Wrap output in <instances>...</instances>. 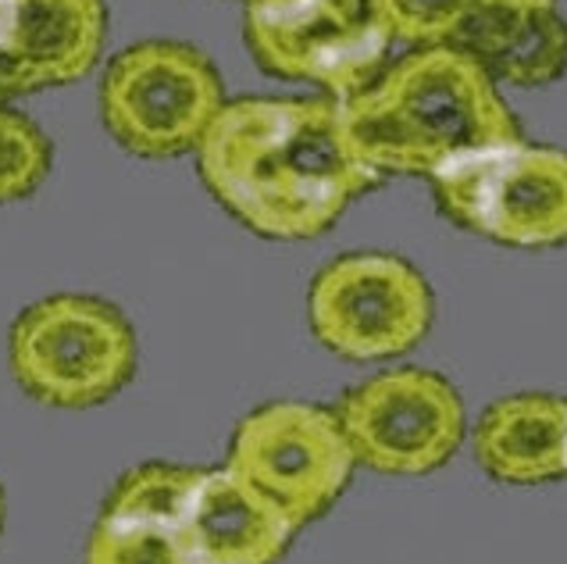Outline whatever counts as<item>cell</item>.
<instances>
[{
	"label": "cell",
	"instance_id": "cell-1",
	"mask_svg": "<svg viewBox=\"0 0 567 564\" xmlns=\"http://www.w3.org/2000/svg\"><path fill=\"white\" fill-rule=\"evenodd\" d=\"M197 172L225 212L265 239H315L382 183L358 154L343 101L236 96L197 147Z\"/></svg>",
	"mask_w": 567,
	"mask_h": 564
},
{
	"label": "cell",
	"instance_id": "cell-2",
	"mask_svg": "<svg viewBox=\"0 0 567 564\" xmlns=\"http://www.w3.org/2000/svg\"><path fill=\"white\" fill-rule=\"evenodd\" d=\"M343 111L353 147L382 180H432L457 157L525 140L489 72L453 47H411Z\"/></svg>",
	"mask_w": 567,
	"mask_h": 564
},
{
	"label": "cell",
	"instance_id": "cell-3",
	"mask_svg": "<svg viewBox=\"0 0 567 564\" xmlns=\"http://www.w3.org/2000/svg\"><path fill=\"white\" fill-rule=\"evenodd\" d=\"M136 329L115 304L86 294L43 297L11 321L8 365L37 404L83 411L118 397L136 376Z\"/></svg>",
	"mask_w": 567,
	"mask_h": 564
},
{
	"label": "cell",
	"instance_id": "cell-4",
	"mask_svg": "<svg viewBox=\"0 0 567 564\" xmlns=\"http://www.w3.org/2000/svg\"><path fill=\"white\" fill-rule=\"evenodd\" d=\"M435 207L457 229L499 247L567 244V151L514 140L457 157L432 175Z\"/></svg>",
	"mask_w": 567,
	"mask_h": 564
},
{
	"label": "cell",
	"instance_id": "cell-5",
	"mask_svg": "<svg viewBox=\"0 0 567 564\" xmlns=\"http://www.w3.org/2000/svg\"><path fill=\"white\" fill-rule=\"evenodd\" d=\"M243 40L261 72L336 101L375 83L396 43L375 0H247Z\"/></svg>",
	"mask_w": 567,
	"mask_h": 564
},
{
	"label": "cell",
	"instance_id": "cell-6",
	"mask_svg": "<svg viewBox=\"0 0 567 564\" xmlns=\"http://www.w3.org/2000/svg\"><path fill=\"white\" fill-rule=\"evenodd\" d=\"M225 107V86L204 51L179 40H143L111 58L101 83V119L136 157L197 151Z\"/></svg>",
	"mask_w": 567,
	"mask_h": 564
},
{
	"label": "cell",
	"instance_id": "cell-7",
	"mask_svg": "<svg viewBox=\"0 0 567 564\" xmlns=\"http://www.w3.org/2000/svg\"><path fill=\"white\" fill-rule=\"evenodd\" d=\"M435 318L432 286L400 254H339L307 289L315 340L343 361H389L411 353Z\"/></svg>",
	"mask_w": 567,
	"mask_h": 564
},
{
	"label": "cell",
	"instance_id": "cell-8",
	"mask_svg": "<svg viewBox=\"0 0 567 564\" xmlns=\"http://www.w3.org/2000/svg\"><path fill=\"white\" fill-rule=\"evenodd\" d=\"M225 464L303 529L347 493L358 458L336 408L271 400L239 418Z\"/></svg>",
	"mask_w": 567,
	"mask_h": 564
},
{
	"label": "cell",
	"instance_id": "cell-9",
	"mask_svg": "<svg viewBox=\"0 0 567 564\" xmlns=\"http://www.w3.org/2000/svg\"><path fill=\"white\" fill-rule=\"evenodd\" d=\"M336 414L361 469L400 479L443 469L467 432L461 390L429 368L375 372L339 397Z\"/></svg>",
	"mask_w": 567,
	"mask_h": 564
},
{
	"label": "cell",
	"instance_id": "cell-10",
	"mask_svg": "<svg viewBox=\"0 0 567 564\" xmlns=\"http://www.w3.org/2000/svg\"><path fill=\"white\" fill-rule=\"evenodd\" d=\"M104 32V0H14L0 43V104L83 79L101 58Z\"/></svg>",
	"mask_w": 567,
	"mask_h": 564
},
{
	"label": "cell",
	"instance_id": "cell-11",
	"mask_svg": "<svg viewBox=\"0 0 567 564\" xmlns=\"http://www.w3.org/2000/svg\"><path fill=\"white\" fill-rule=\"evenodd\" d=\"M189 540L204 564H279L300 525L229 464L204 469L186 511Z\"/></svg>",
	"mask_w": 567,
	"mask_h": 564
},
{
	"label": "cell",
	"instance_id": "cell-12",
	"mask_svg": "<svg viewBox=\"0 0 567 564\" xmlns=\"http://www.w3.org/2000/svg\"><path fill=\"white\" fill-rule=\"evenodd\" d=\"M453 51L475 58L493 83L546 86L567 72V22L557 8L485 0L453 29Z\"/></svg>",
	"mask_w": 567,
	"mask_h": 564
},
{
	"label": "cell",
	"instance_id": "cell-13",
	"mask_svg": "<svg viewBox=\"0 0 567 564\" xmlns=\"http://www.w3.org/2000/svg\"><path fill=\"white\" fill-rule=\"evenodd\" d=\"M478 469L504 486L567 479V400L557 393H507L478 414Z\"/></svg>",
	"mask_w": 567,
	"mask_h": 564
},
{
	"label": "cell",
	"instance_id": "cell-14",
	"mask_svg": "<svg viewBox=\"0 0 567 564\" xmlns=\"http://www.w3.org/2000/svg\"><path fill=\"white\" fill-rule=\"evenodd\" d=\"M83 564H204L186 519H151L101 507L90 529Z\"/></svg>",
	"mask_w": 567,
	"mask_h": 564
},
{
	"label": "cell",
	"instance_id": "cell-15",
	"mask_svg": "<svg viewBox=\"0 0 567 564\" xmlns=\"http://www.w3.org/2000/svg\"><path fill=\"white\" fill-rule=\"evenodd\" d=\"M47 172H51V140L43 136V129L19 111L0 107V204L37 193Z\"/></svg>",
	"mask_w": 567,
	"mask_h": 564
},
{
	"label": "cell",
	"instance_id": "cell-16",
	"mask_svg": "<svg viewBox=\"0 0 567 564\" xmlns=\"http://www.w3.org/2000/svg\"><path fill=\"white\" fill-rule=\"evenodd\" d=\"M393 40L408 47H446L453 29L482 0H375Z\"/></svg>",
	"mask_w": 567,
	"mask_h": 564
},
{
	"label": "cell",
	"instance_id": "cell-17",
	"mask_svg": "<svg viewBox=\"0 0 567 564\" xmlns=\"http://www.w3.org/2000/svg\"><path fill=\"white\" fill-rule=\"evenodd\" d=\"M11 14H14V0H0V43H4L11 29Z\"/></svg>",
	"mask_w": 567,
	"mask_h": 564
},
{
	"label": "cell",
	"instance_id": "cell-18",
	"mask_svg": "<svg viewBox=\"0 0 567 564\" xmlns=\"http://www.w3.org/2000/svg\"><path fill=\"white\" fill-rule=\"evenodd\" d=\"M485 4V0H482ZM514 4H543V8H557V0H514Z\"/></svg>",
	"mask_w": 567,
	"mask_h": 564
},
{
	"label": "cell",
	"instance_id": "cell-19",
	"mask_svg": "<svg viewBox=\"0 0 567 564\" xmlns=\"http://www.w3.org/2000/svg\"><path fill=\"white\" fill-rule=\"evenodd\" d=\"M0 529H4V490H0Z\"/></svg>",
	"mask_w": 567,
	"mask_h": 564
}]
</instances>
